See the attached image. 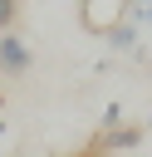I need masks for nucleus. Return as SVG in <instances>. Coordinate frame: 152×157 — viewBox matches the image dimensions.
Here are the masks:
<instances>
[{
    "instance_id": "423d86ee",
    "label": "nucleus",
    "mask_w": 152,
    "mask_h": 157,
    "mask_svg": "<svg viewBox=\"0 0 152 157\" xmlns=\"http://www.w3.org/2000/svg\"><path fill=\"white\" fill-rule=\"evenodd\" d=\"M15 15H20V0H0V34H10Z\"/></svg>"
},
{
    "instance_id": "39448f33",
    "label": "nucleus",
    "mask_w": 152,
    "mask_h": 157,
    "mask_svg": "<svg viewBox=\"0 0 152 157\" xmlns=\"http://www.w3.org/2000/svg\"><path fill=\"white\" fill-rule=\"evenodd\" d=\"M103 132H113V128H123V103H103Z\"/></svg>"
},
{
    "instance_id": "1a4fd4ad",
    "label": "nucleus",
    "mask_w": 152,
    "mask_h": 157,
    "mask_svg": "<svg viewBox=\"0 0 152 157\" xmlns=\"http://www.w3.org/2000/svg\"><path fill=\"white\" fill-rule=\"evenodd\" d=\"M147 132H152V118H147Z\"/></svg>"
},
{
    "instance_id": "7ed1b4c3",
    "label": "nucleus",
    "mask_w": 152,
    "mask_h": 157,
    "mask_svg": "<svg viewBox=\"0 0 152 157\" xmlns=\"http://www.w3.org/2000/svg\"><path fill=\"white\" fill-rule=\"evenodd\" d=\"M142 132H147V128L123 123V128H113V132H98V142H93V147H98L103 157H108V152H127V147H137V142H142Z\"/></svg>"
},
{
    "instance_id": "f257e3e1",
    "label": "nucleus",
    "mask_w": 152,
    "mask_h": 157,
    "mask_svg": "<svg viewBox=\"0 0 152 157\" xmlns=\"http://www.w3.org/2000/svg\"><path fill=\"white\" fill-rule=\"evenodd\" d=\"M123 20H127V0H78V25L98 39L113 34Z\"/></svg>"
},
{
    "instance_id": "20e7f679",
    "label": "nucleus",
    "mask_w": 152,
    "mask_h": 157,
    "mask_svg": "<svg viewBox=\"0 0 152 157\" xmlns=\"http://www.w3.org/2000/svg\"><path fill=\"white\" fill-rule=\"evenodd\" d=\"M103 44H108L113 54H137V49H142V29H137L132 20H123L113 34H103Z\"/></svg>"
},
{
    "instance_id": "f03ea898",
    "label": "nucleus",
    "mask_w": 152,
    "mask_h": 157,
    "mask_svg": "<svg viewBox=\"0 0 152 157\" xmlns=\"http://www.w3.org/2000/svg\"><path fill=\"white\" fill-rule=\"evenodd\" d=\"M29 64H34L29 44H25L20 34H0V74H5V78H25Z\"/></svg>"
},
{
    "instance_id": "0eeeda50",
    "label": "nucleus",
    "mask_w": 152,
    "mask_h": 157,
    "mask_svg": "<svg viewBox=\"0 0 152 157\" xmlns=\"http://www.w3.org/2000/svg\"><path fill=\"white\" fill-rule=\"evenodd\" d=\"M142 10H152V0H127V20H137Z\"/></svg>"
},
{
    "instance_id": "6e6552de",
    "label": "nucleus",
    "mask_w": 152,
    "mask_h": 157,
    "mask_svg": "<svg viewBox=\"0 0 152 157\" xmlns=\"http://www.w3.org/2000/svg\"><path fill=\"white\" fill-rule=\"evenodd\" d=\"M74 157H103V152H98V147H83V152H74Z\"/></svg>"
}]
</instances>
